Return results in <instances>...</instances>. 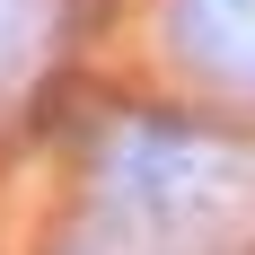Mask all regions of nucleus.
I'll list each match as a JSON object with an SVG mask.
<instances>
[{"mask_svg":"<svg viewBox=\"0 0 255 255\" xmlns=\"http://www.w3.org/2000/svg\"><path fill=\"white\" fill-rule=\"evenodd\" d=\"M106 203L158 247H194L255 203V150L176 115H132L106 141Z\"/></svg>","mask_w":255,"mask_h":255,"instance_id":"1","label":"nucleus"},{"mask_svg":"<svg viewBox=\"0 0 255 255\" xmlns=\"http://www.w3.org/2000/svg\"><path fill=\"white\" fill-rule=\"evenodd\" d=\"M167 53L211 97H255V0H167Z\"/></svg>","mask_w":255,"mask_h":255,"instance_id":"2","label":"nucleus"}]
</instances>
